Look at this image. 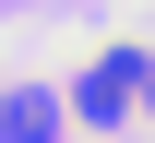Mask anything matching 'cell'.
I'll return each instance as SVG.
<instances>
[{
  "label": "cell",
  "instance_id": "cell-3",
  "mask_svg": "<svg viewBox=\"0 0 155 143\" xmlns=\"http://www.w3.org/2000/svg\"><path fill=\"white\" fill-rule=\"evenodd\" d=\"M143 119H155V72H143Z\"/></svg>",
  "mask_w": 155,
  "mask_h": 143
},
{
  "label": "cell",
  "instance_id": "cell-1",
  "mask_svg": "<svg viewBox=\"0 0 155 143\" xmlns=\"http://www.w3.org/2000/svg\"><path fill=\"white\" fill-rule=\"evenodd\" d=\"M143 72H155V48H131V36L96 48V60H84V83H72V119H84V131H119V119L143 107Z\"/></svg>",
  "mask_w": 155,
  "mask_h": 143
},
{
  "label": "cell",
  "instance_id": "cell-2",
  "mask_svg": "<svg viewBox=\"0 0 155 143\" xmlns=\"http://www.w3.org/2000/svg\"><path fill=\"white\" fill-rule=\"evenodd\" d=\"M0 143H60V107L36 83H0Z\"/></svg>",
  "mask_w": 155,
  "mask_h": 143
}]
</instances>
